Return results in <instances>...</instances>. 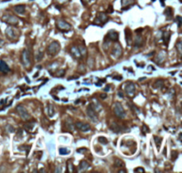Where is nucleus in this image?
Segmentation results:
<instances>
[{
	"label": "nucleus",
	"instance_id": "nucleus-1",
	"mask_svg": "<svg viewBox=\"0 0 182 173\" xmlns=\"http://www.w3.org/2000/svg\"><path fill=\"white\" fill-rule=\"evenodd\" d=\"M21 63L24 67H29L30 64H31V53L29 50L28 49H25L22 53H21Z\"/></svg>",
	"mask_w": 182,
	"mask_h": 173
},
{
	"label": "nucleus",
	"instance_id": "nucleus-2",
	"mask_svg": "<svg viewBox=\"0 0 182 173\" xmlns=\"http://www.w3.org/2000/svg\"><path fill=\"white\" fill-rule=\"evenodd\" d=\"M61 49V45L59 42H57V41H53V42H52L50 45H48L47 49H46V52L49 55L51 56H53L55 54H57L58 53H59Z\"/></svg>",
	"mask_w": 182,
	"mask_h": 173
},
{
	"label": "nucleus",
	"instance_id": "nucleus-3",
	"mask_svg": "<svg viewBox=\"0 0 182 173\" xmlns=\"http://www.w3.org/2000/svg\"><path fill=\"white\" fill-rule=\"evenodd\" d=\"M2 20H3L4 22L9 24V25H11V26H17L18 23H19V18H17L14 15L8 14V13L5 14L3 16Z\"/></svg>",
	"mask_w": 182,
	"mask_h": 173
},
{
	"label": "nucleus",
	"instance_id": "nucleus-4",
	"mask_svg": "<svg viewBox=\"0 0 182 173\" xmlns=\"http://www.w3.org/2000/svg\"><path fill=\"white\" fill-rule=\"evenodd\" d=\"M113 110H114L115 114L117 115V116L118 118L123 119V118L125 117L126 114H125V109H123V106L121 105V103H118V102L115 103Z\"/></svg>",
	"mask_w": 182,
	"mask_h": 173
},
{
	"label": "nucleus",
	"instance_id": "nucleus-5",
	"mask_svg": "<svg viewBox=\"0 0 182 173\" xmlns=\"http://www.w3.org/2000/svg\"><path fill=\"white\" fill-rule=\"evenodd\" d=\"M16 110H17L19 115L23 120L28 121L31 118L29 113L28 112V110L25 108V106H24L23 105H18L17 106H16Z\"/></svg>",
	"mask_w": 182,
	"mask_h": 173
},
{
	"label": "nucleus",
	"instance_id": "nucleus-6",
	"mask_svg": "<svg viewBox=\"0 0 182 173\" xmlns=\"http://www.w3.org/2000/svg\"><path fill=\"white\" fill-rule=\"evenodd\" d=\"M56 26H57L58 29H59L62 32H67V31H69L71 29L70 24H69L68 22H66L63 20H58L57 22H56Z\"/></svg>",
	"mask_w": 182,
	"mask_h": 173
},
{
	"label": "nucleus",
	"instance_id": "nucleus-7",
	"mask_svg": "<svg viewBox=\"0 0 182 173\" xmlns=\"http://www.w3.org/2000/svg\"><path fill=\"white\" fill-rule=\"evenodd\" d=\"M87 115L88 117L91 119V121L93 122H98V116H97V113L94 110V108H93L92 104H90V106L87 108Z\"/></svg>",
	"mask_w": 182,
	"mask_h": 173
},
{
	"label": "nucleus",
	"instance_id": "nucleus-8",
	"mask_svg": "<svg viewBox=\"0 0 182 173\" xmlns=\"http://www.w3.org/2000/svg\"><path fill=\"white\" fill-rule=\"evenodd\" d=\"M107 21H109V17L107 15L104 13H99L97 14V18H96V21L94 22V24H97V25H102V24L106 23Z\"/></svg>",
	"mask_w": 182,
	"mask_h": 173
},
{
	"label": "nucleus",
	"instance_id": "nucleus-9",
	"mask_svg": "<svg viewBox=\"0 0 182 173\" xmlns=\"http://www.w3.org/2000/svg\"><path fill=\"white\" fill-rule=\"evenodd\" d=\"M5 34L8 39L10 40H16L18 38V34L16 33V31L13 27H8L5 30Z\"/></svg>",
	"mask_w": 182,
	"mask_h": 173
},
{
	"label": "nucleus",
	"instance_id": "nucleus-10",
	"mask_svg": "<svg viewBox=\"0 0 182 173\" xmlns=\"http://www.w3.org/2000/svg\"><path fill=\"white\" fill-rule=\"evenodd\" d=\"M125 93H126L128 96H130V97L134 96L135 92H136L135 85H134L133 84H132V83H128V84L125 85Z\"/></svg>",
	"mask_w": 182,
	"mask_h": 173
},
{
	"label": "nucleus",
	"instance_id": "nucleus-11",
	"mask_svg": "<svg viewBox=\"0 0 182 173\" xmlns=\"http://www.w3.org/2000/svg\"><path fill=\"white\" fill-rule=\"evenodd\" d=\"M122 53H123V51H122V47H121V45H120L119 44H115V45H114L113 49H112V52H111L112 55L115 58V59H117V58L121 57Z\"/></svg>",
	"mask_w": 182,
	"mask_h": 173
},
{
	"label": "nucleus",
	"instance_id": "nucleus-12",
	"mask_svg": "<svg viewBox=\"0 0 182 173\" xmlns=\"http://www.w3.org/2000/svg\"><path fill=\"white\" fill-rule=\"evenodd\" d=\"M75 126L77 129H78L81 131H87L90 130V125L85 122H76Z\"/></svg>",
	"mask_w": 182,
	"mask_h": 173
},
{
	"label": "nucleus",
	"instance_id": "nucleus-13",
	"mask_svg": "<svg viewBox=\"0 0 182 173\" xmlns=\"http://www.w3.org/2000/svg\"><path fill=\"white\" fill-rule=\"evenodd\" d=\"M118 37H119V33L115 30L109 31L107 35V38L109 39L110 41H114V42H117L118 40Z\"/></svg>",
	"mask_w": 182,
	"mask_h": 173
},
{
	"label": "nucleus",
	"instance_id": "nucleus-14",
	"mask_svg": "<svg viewBox=\"0 0 182 173\" xmlns=\"http://www.w3.org/2000/svg\"><path fill=\"white\" fill-rule=\"evenodd\" d=\"M69 52H70V53L72 54V56H73L74 58H76V59H80V58H81V53H80V52H79V50H78L77 47H76V46L71 47Z\"/></svg>",
	"mask_w": 182,
	"mask_h": 173
},
{
	"label": "nucleus",
	"instance_id": "nucleus-15",
	"mask_svg": "<svg viewBox=\"0 0 182 173\" xmlns=\"http://www.w3.org/2000/svg\"><path fill=\"white\" fill-rule=\"evenodd\" d=\"M0 72L4 74L10 72V68L8 67V65L4 61H0Z\"/></svg>",
	"mask_w": 182,
	"mask_h": 173
},
{
	"label": "nucleus",
	"instance_id": "nucleus-16",
	"mask_svg": "<svg viewBox=\"0 0 182 173\" xmlns=\"http://www.w3.org/2000/svg\"><path fill=\"white\" fill-rule=\"evenodd\" d=\"M89 166H90V164L86 162V161H82L80 163H79V166H78V171L79 172H84V171H85L88 168H89Z\"/></svg>",
	"mask_w": 182,
	"mask_h": 173
},
{
	"label": "nucleus",
	"instance_id": "nucleus-17",
	"mask_svg": "<svg viewBox=\"0 0 182 173\" xmlns=\"http://www.w3.org/2000/svg\"><path fill=\"white\" fill-rule=\"evenodd\" d=\"M144 43V41H143V38L142 37L140 36V35H138L135 38V41H134V45L136 47H139V46H141Z\"/></svg>",
	"mask_w": 182,
	"mask_h": 173
},
{
	"label": "nucleus",
	"instance_id": "nucleus-18",
	"mask_svg": "<svg viewBox=\"0 0 182 173\" xmlns=\"http://www.w3.org/2000/svg\"><path fill=\"white\" fill-rule=\"evenodd\" d=\"M14 11L16 13H18L20 14H23L24 13H25V5H16L14 7Z\"/></svg>",
	"mask_w": 182,
	"mask_h": 173
},
{
	"label": "nucleus",
	"instance_id": "nucleus-19",
	"mask_svg": "<svg viewBox=\"0 0 182 173\" xmlns=\"http://www.w3.org/2000/svg\"><path fill=\"white\" fill-rule=\"evenodd\" d=\"M135 3V0H122V5H123V9H125V7L131 6Z\"/></svg>",
	"mask_w": 182,
	"mask_h": 173
},
{
	"label": "nucleus",
	"instance_id": "nucleus-20",
	"mask_svg": "<svg viewBox=\"0 0 182 173\" xmlns=\"http://www.w3.org/2000/svg\"><path fill=\"white\" fill-rule=\"evenodd\" d=\"M47 114H48V115H49L50 117H53V115H54V114H55V111H54L53 106V105H51V104H49L48 106H47Z\"/></svg>",
	"mask_w": 182,
	"mask_h": 173
},
{
	"label": "nucleus",
	"instance_id": "nucleus-21",
	"mask_svg": "<svg viewBox=\"0 0 182 173\" xmlns=\"http://www.w3.org/2000/svg\"><path fill=\"white\" fill-rule=\"evenodd\" d=\"M125 38H126V41H127V44L131 45V30L129 29H125Z\"/></svg>",
	"mask_w": 182,
	"mask_h": 173
},
{
	"label": "nucleus",
	"instance_id": "nucleus-22",
	"mask_svg": "<svg viewBox=\"0 0 182 173\" xmlns=\"http://www.w3.org/2000/svg\"><path fill=\"white\" fill-rule=\"evenodd\" d=\"M115 166L117 168H118V169H120V168H123L125 165V162H123L122 160L117 159V160H115Z\"/></svg>",
	"mask_w": 182,
	"mask_h": 173
},
{
	"label": "nucleus",
	"instance_id": "nucleus-23",
	"mask_svg": "<svg viewBox=\"0 0 182 173\" xmlns=\"http://www.w3.org/2000/svg\"><path fill=\"white\" fill-rule=\"evenodd\" d=\"M163 39L164 41V44L165 45H168L169 43V39H170V33L169 32H164L163 34Z\"/></svg>",
	"mask_w": 182,
	"mask_h": 173
},
{
	"label": "nucleus",
	"instance_id": "nucleus-24",
	"mask_svg": "<svg viewBox=\"0 0 182 173\" xmlns=\"http://www.w3.org/2000/svg\"><path fill=\"white\" fill-rule=\"evenodd\" d=\"M66 126H67L68 127V129L69 130H72L73 129H74V124H73V123H72V121H71V119L70 118H68L67 120H66Z\"/></svg>",
	"mask_w": 182,
	"mask_h": 173
},
{
	"label": "nucleus",
	"instance_id": "nucleus-25",
	"mask_svg": "<svg viewBox=\"0 0 182 173\" xmlns=\"http://www.w3.org/2000/svg\"><path fill=\"white\" fill-rule=\"evenodd\" d=\"M110 129L113 130V131H115V132H119L120 131V126L119 125H117V123H112V124L110 125Z\"/></svg>",
	"mask_w": 182,
	"mask_h": 173
},
{
	"label": "nucleus",
	"instance_id": "nucleus-26",
	"mask_svg": "<svg viewBox=\"0 0 182 173\" xmlns=\"http://www.w3.org/2000/svg\"><path fill=\"white\" fill-rule=\"evenodd\" d=\"M78 50L81 53V56H86L87 54V50H86V48L85 46H83V45H80L79 48H78Z\"/></svg>",
	"mask_w": 182,
	"mask_h": 173
},
{
	"label": "nucleus",
	"instance_id": "nucleus-27",
	"mask_svg": "<svg viewBox=\"0 0 182 173\" xmlns=\"http://www.w3.org/2000/svg\"><path fill=\"white\" fill-rule=\"evenodd\" d=\"M154 139H155V142L157 146V148L159 149V146H160V144L162 142V138L160 137H157V136H154Z\"/></svg>",
	"mask_w": 182,
	"mask_h": 173
},
{
	"label": "nucleus",
	"instance_id": "nucleus-28",
	"mask_svg": "<svg viewBox=\"0 0 182 173\" xmlns=\"http://www.w3.org/2000/svg\"><path fill=\"white\" fill-rule=\"evenodd\" d=\"M163 85V80H157L154 85V88H161Z\"/></svg>",
	"mask_w": 182,
	"mask_h": 173
},
{
	"label": "nucleus",
	"instance_id": "nucleus-29",
	"mask_svg": "<svg viewBox=\"0 0 182 173\" xmlns=\"http://www.w3.org/2000/svg\"><path fill=\"white\" fill-rule=\"evenodd\" d=\"M59 152H60V154L61 155H66V154H68L69 153V151L67 149V148H65V147H61L59 149Z\"/></svg>",
	"mask_w": 182,
	"mask_h": 173
},
{
	"label": "nucleus",
	"instance_id": "nucleus-30",
	"mask_svg": "<svg viewBox=\"0 0 182 173\" xmlns=\"http://www.w3.org/2000/svg\"><path fill=\"white\" fill-rule=\"evenodd\" d=\"M98 140H99V142H100V143L104 144V145H107V143H109V141H107V139L106 138H104V137H99V138H98Z\"/></svg>",
	"mask_w": 182,
	"mask_h": 173
},
{
	"label": "nucleus",
	"instance_id": "nucleus-31",
	"mask_svg": "<svg viewBox=\"0 0 182 173\" xmlns=\"http://www.w3.org/2000/svg\"><path fill=\"white\" fill-rule=\"evenodd\" d=\"M65 74V70H56V72L54 73V75L57 77H61L63 75Z\"/></svg>",
	"mask_w": 182,
	"mask_h": 173
},
{
	"label": "nucleus",
	"instance_id": "nucleus-32",
	"mask_svg": "<svg viewBox=\"0 0 182 173\" xmlns=\"http://www.w3.org/2000/svg\"><path fill=\"white\" fill-rule=\"evenodd\" d=\"M68 171L69 172H70V173H72V172H74L75 170H74L73 169H74V166H73V164H72V162H69L68 161Z\"/></svg>",
	"mask_w": 182,
	"mask_h": 173
},
{
	"label": "nucleus",
	"instance_id": "nucleus-33",
	"mask_svg": "<svg viewBox=\"0 0 182 173\" xmlns=\"http://www.w3.org/2000/svg\"><path fill=\"white\" fill-rule=\"evenodd\" d=\"M176 48H177V51L179 52V54H181V48H182L181 41H178V42H177V44H176Z\"/></svg>",
	"mask_w": 182,
	"mask_h": 173
},
{
	"label": "nucleus",
	"instance_id": "nucleus-34",
	"mask_svg": "<svg viewBox=\"0 0 182 173\" xmlns=\"http://www.w3.org/2000/svg\"><path fill=\"white\" fill-rule=\"evenodd\" d=\"M175 21L178 22V26L180 28L181 27V24H182V18H181V16H177Z\"/></svg>",
	"mask_w": 182,
	"mask_h": 173
},
{
	"label": "nucleus",
	"instance_id": "nucleus-35",
	"mask_svg": "<svg viewBox=\"0 0 182 173\" xmlns=\"http://www.w3.org/2000/svg\"><path fill=\"white\" fill-rule=\"evenodd\" d=\"M134 172H141V173H144L145 170H144L143 168H136V169L134 170Z\"/></svg>",
	"mask_w": 182,
	"mask_h": 173
},
{
	"label": "nucleus",
	"instance_id": "nucleus-36",
	"mask_svg": "<svg viewBox=\"0 0 182 173\" xmlns=\"http://www.w3.org/2000/svg\"><path fill=\"white\" fill-rule=\"evenodd\" d=\"M168 10H169V11H171V8H170V7H169L168 9H166V10H165V13H168ZM165 14L167 15L168 13H165ZM171 16H172V13H169V16H168V18H171Z\"/></svg>",
	"mask_w": 182,
	"mask_h": 173
},
{
	"label": "nucleus",
	"instance_id": "nucleus-37",
	"mask_svg": "<svg viewBox=\"0 0 182 173\" xmlns=\"http://www.w3.org/2000/svg\"><path fill=\"white\" fill-rule=\"evenodd\" d=\"M33 128V126H32V124H29V123H28V124H25V129L26 130H31Z\"/></svg>",
	"mask_w": 182,
	"mask_h": 173
},
{
	"label": "nucleus",
	"instance_id": "nucleus-38",
	"mask_svg": "<svg viewBox=\"0 0 182 173\" xmlns=\"http://www.w3.org/2000/svg\"><path fill=\"white\" fill-rule=\"evenodd\" d=\"M42 58H43V53H39L38 56H37V61L42 60Z\"/></svg>",
	"mask_w": 182,
	"mask_h": 173
},
{
	"label": "nucleus",
	"instance_id": "nucleus-39",
	"mask_svg": "<svg viewBox=\"0 0 182 173\" xmlns=\"http://www.w3.org/2000/svg\"><path fill=\"white\" fill-rule=\"evenodd\" d=\"M107 12L109 13H113V6L112 5H109V10H107Z\"/></svg>",
	"mask_w": 182,
	"mask_h": 173
},
{
	"label": "nucleus",
	"instance_id": "nucleus-40",
	"mask_svg": "<svg viewBox=\"0 0 182 173\" xmlns=\"http://www.w3.org/2000/svg\"><path fill=\"white\" fill-rule=\"evenodd\" d=\"M101 98H102V100H104V98H107V94H101Z\"/></svg>",
	"mask_w": 182,
	"mask_h": 173
},
{
	"label": "nucleus",
	"instance_id": "nucleus-41",
	"mask_svg": "<svg viewBox=\"0 0 182 173\" xmlns=\"http://www.w3.org/2000/svg\"><path fill=\"white\" fill-rule=\"evenodd\" d=\"M85 150H86L85 148H82V149H78L77 152H83V151H85Z\"/></svg>",
	"mask_w": 182,
	"mask_h": 173
},
{
	"label": "nucleus",
	"instance_id": "nucleus-42",
	"mask_svg": "<svg viewBox=\"0 0 182 173\" xmlns=\"http://www.w3.org/2000/svg\"><path fill=\"white\" fill-rule=\"evenodd\" d=\"M4 45V41L3 40H1V39H0V47H1L2 45Z\"/></svg>",
	"mask_w": 182,
	"mask_h": 173
},
{
	"label": "nucleus",
	"instance_id": "nucleus-43",
	"mask_svg": "<svg viewBox=\"0 0 182 173\" xmlns=\"http://www.w3.org/2000/svg\"><path fill=\"white\" fill-rule=\"evenodd\" d=\"M118 172H126V170H119Z\"/></svg>",
	"mask_w": 182,
	"mask_h": 173
},
{
	"label": "nucleus",
	"instance_id": "nucleus-44",
	"mask_svg": "<svg viewBox=\"0 0 182 173\" xmlns=\"http://www.w3.org/2000/svg\"><path fill=\"white\" fill-rule=\"evenodd\" d=\"M115 79H118V80H122V77L119 76V77H114Z\"/></svg>",
	"mask_w": 182,
	"mask_h": 173
},
{
	"label": "nucleus",
	"instance_id": "nucleus-45",
	"mask_svg": "<svg viewBox=\"0 0 182 173\" xmlns=\"http://www.w3.org/2000/svg\"><path fill=\"white\" fill-rule=\"evenodd\" d=\"M118 95H119L121 98H123V93H122V92H118Z\"/></svg>",
	"mask_w": 182,
	"mask_h": 173
},
{
	"label": "nucleus",
	"instance_id": "nucleus-46",
	"mask_svg": "<svg viewBox=\"0 0 182 173\" xmlns=\"http://www.w3.org/2000/svg\"><path fill=\"white\" fill-rule=\"evenodd\" d=\"M109 86H107V88L105 89V92H107V90H109Z\"/></svg>",
	"mask_w": 182,
	"mask_h": 173
},
{
	"label": "nucleus",
	"instance_id": "nucleus-47",
	"mask_svg": "<svg viewBox=\"0 0 182 173\" xmlns=\"http://www.w3.org/2000/svg\"><path fill=\"white\" fill-rule=\"evenodd\" d=\"M96 85H98V86H101V83H97Z\"/></svg>",
	"mask_w": 182,
	"mask_h": 173
}]
</instances>
